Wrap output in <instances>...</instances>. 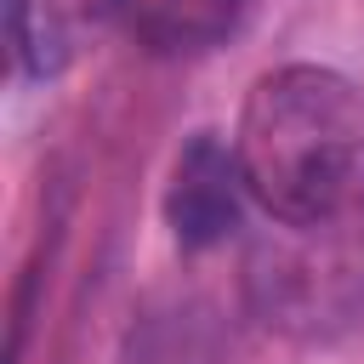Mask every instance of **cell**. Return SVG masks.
I'll list each match as a JSON object with an SVG mask.
<instances>
[{
  "mask_svg": "<svg viewBox=\"0 0 364 364\" xmlns=\"http://www.w3.org/2000/svg\"><path fill=\"white\" fill-rule=\"evenodd\" d=\"M119 11V0H6V34L28 74H63L97 28Z\"/></svg>",
  "mask_w": 364,
  "mask_h": 364,
  "instance_id": "3957f363",
  "label": "cell"
},
{
  "mask_svg": "<svg viewBox=\"0 0 364 364\" xmlns=\"http://www.w3.org/2000/svg\"><path fill=\"white\" fill-rule=\"evenodd\" d=\"M245 199H250V188H245L233 142H216L210 131H199L176 154V165H171L165 222H171V233H176L182 250H210V245H222L239 228Z\"/></svg>",
  "mask_w": 364,
  "mask_h": 364,
  "instance_id": "7a4b0ae2",
  "label": "cell"
},
{
  "mask_svg": "<svg viewBox=\"0 0 364 364\" xmlns=\"http://www.w3.org/2000/svg\"><path fill=\"white\" fill-rule=\"evenodd\" d=\"M245 0H119L125 28L148 46V51H205L216 40L233 34Z\"/></svg>",
  "mask_w": 364,
  "mask_h": 364,
  "instance_id": "277c9868",
  "label": "cell"
},
{
  "mask_svg": "<svg viewBox=\"0 0 364 364\" xmlns=\"http://www.w3.org/2000/svg\"><path fill=\"white\" fill-rule=\"evenodd\" d=\"M233 154L267 222H347L364 205V97L336 68L284 63L250 85Z\"/></svg>",
  "mask_w": 364,
  "mask_h": 364,
  "instance_id": "6da1fadb",
  "label": "cell"
}]
</instances>
